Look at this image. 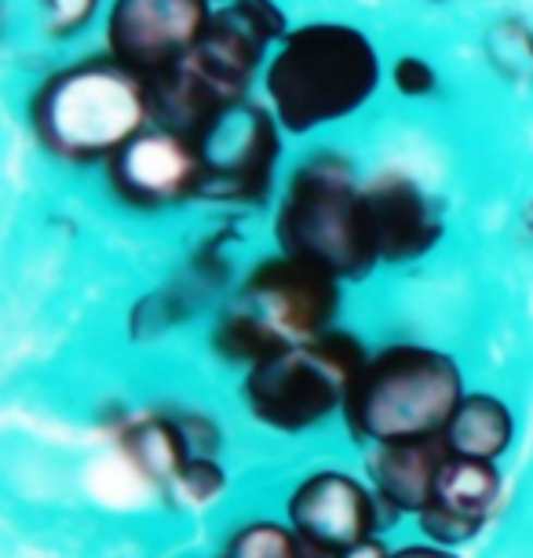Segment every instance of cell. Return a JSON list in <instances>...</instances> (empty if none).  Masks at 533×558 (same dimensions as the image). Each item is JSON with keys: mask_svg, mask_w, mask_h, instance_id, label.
<instances>
[{"mask_svg": "<svg viewBox=\"0 0 533 558\" xmlns=\"http://www.w3.org/2000/svg\"><path fill=\"white\" fill-rule=\"evenodd\" d=\"M289 34L278 0H223L205 37L172 73L150 84L154 124L197 140L219 113L253 99V84Z\"/></svg>", "mask_w": 533, "mask_h": 558, "instance_id": "cell-1", "label": "cell"}, {"mask_svg": "<svg viewBox=\"0 0 533 558\" xmlns=\"http://www.w3.org/2000/svg\"><path fill=\"white\" fill-rule=\"evenodd\" d=\"M380 51L362 26L315 19L292 26L264 66V102L286 135H311L354 118L376 92Z\"/></svg>", "mask_w": 533, "mask_h": 558, "instance_id": "cell-2", "label": "cell"}, {"mask_svg": "<svg viewBox=\"0 0 533 558\" xmlns=\"http://www.w3.org/2000/svg\"><path fill=\"white\" fill-rule=\"evenodd\" d=\"M37 146L66 165H107L154 124L150 88L107 51L77 56L45 73L26 99Z\"/></svg>", "mask_w": 533, "mask_h": 558, "instance_id": "cell-3", "label": "cell"}, {"mask_svg": "<svg viewBox=\"0 0 533 558\" xmlns=\"http://www.w3.org/2000/svg\"><path fill=\"white\" fill-rule=\"evenodd\" d=\"M278 252L326 270L337 281H362L380 267L365 213V183L337 146H318L289 172L275 213Z\"/></svg>", "mask_w": 533, "mask_h": 558, "instance_id": "cell-4", "label": "cell"}, {"mask_svg": "<svg viewBox=\"0 0 533 558\" xmlns=\"http://www.w3.org/2000/svg\"><path fill=\"white\" fill-rule=\"evenodd\" d=\"M340 281L286 252L259 259L219 314L213 347L249 368L292 347L315 343L337 329Z\"/></svg>", "mask_w": 533, "mask_h": 558, "instance_id": "cell-5", "label": "cell"}, {"mask_svg": "<svg viewBox=\"0 0 533 558\" xmlns=\"http://www.w3.org/2000/svg\"><path fill=\"white\" fill-rule=\"evenodd\" d=\"M464 402L461 365L424 343H391L365 357L343 402V424L362 446L443 438Z\"/></svg>", "mask_w": 533, "mask_h": 558, "instance_id": "cell-6", "label": "cell"}, {"mask_svg": "<svg viewBox=\"0 0 533 558\" xmlns=\"http://www.w3.org/2000/svg\"><path fill=\"white\" fill-rule=\"evenodd\" d=\"M370 351L354 336L332 329L315 343L292 347L249 368L245 402L259 424L275 430H307L343 413L354 376Z\"/></svg>", "mask_w": 533, "mask_h": 558, "instance_id": "cell-7", "label": "cell"}, {"mask_svg": "<svg viewBox=\"0 0 533 558\" xmlns=\"http://www.w3.org/2000/svg\"><path fill=\"white\" fill-rule=\"evenodd\" d=\"M281 124L264 99L223 110L194 140L202 161V202L256 208L275 194L281 161Z\"/></svg>", "mask_w": 533, "mask_h": 558, "instance_id": "cell-8", "label": "cell"}, {"mask_svg": "<svg viewBox=\"0 0 533 558\" xmlns=\"http://www.w3.org/2000/svg\"><path fill=\"white\" fill-rule=\"evenodd\" d=\"M213 8V0H110L102 51L150 88L197 48Z\"/></svg>", "mask_w": 533, "mask_h": 558, "instance_id": "cell-9", "label": "cell"}, {"mask_svg": "<svg viewBox=\"0 0 533 558\" xmlns=\"http://www.w3.org/2000/svg\"><path fill=\"white\" fill-rule=\"evenodd\" d=\"M107 186L132 213H169L202 197V161L186 135L150 124L107 161Z\"/></svg>", "mask_w": 533, "mask_h": 558, "instance_id": "cell-10", "label": "cell"}, {"mask_svg": "<svg viewBox=\"0 0 533 558\" xmlns=\"http://www.w3.org/2000/svg\"><path fill=\"white\" fill-rule=\"evenodd\" d=\"M289 525L311 558H337L376 536L380 500L343 471H315L289 497Z\"/></svg>", "mask_w": 533, "mask_h": 558, "instance_id": "cell-11", "label": "cell"}, {"mask_svg": "<svg viewBox=\"0 0 533 558\" xmlns=\"http://www.w3.org/2000/svg\"><path fill=\"white\" fill-rule=\"evenodd\" d=\"M365 213H370L376 259L388 267L421 259L443 241V216L435 202L405 172H380L365 179Z\"/></svg>", "mask_w": 533, "mask_h": 558, "instance_id": "cell-12", "label": "cell"}, {"mask_svg": "<svg viewBox=\"0 0 533 558\" xmlns=\"http://www.w3.org/2000/svg\"><path fill=\"white\" fill-rule=\"evenodd\" d=\"M500 489H505V482H500L497 463L468 460L449 452L432 504L416 514L421 530L427 533V541L443 547H461L475 541L479 530L489 522V514L497 511Z\"/></svg>", "mask_w": 533, "mask_h": 558, "instance_id": "cell-13", "label": "cell"}, {"mask_svg": "<svg viewBox=\"0 0 533 558\" xmlns=\"http://www.w3.org/2000/svg\"><path fill=\"white\" fill-rule=\"evenodd\" d=\"M449 460L443 438L424 441H391L373 446L370 452V478L380 508L395 514H421L435 497L438 475Z\"/></svg>", "mask_w": 533, "mask_h": 558, "instance_id": "cell-14", "label": "cell"}, {"mask_svg": "<svg viewBox=\"0 0 533 558\" xmlns=\"http://www.w3.org/2000/svg\"><path fill=\"white\" fill-rule=\"evenodd\" d=\"M191 441L194 438L186 420L143 416L121 430V446L132 457V463L165 489H180V478L186 475L191 460H197L191 452Z\"/></svg>", "mask_w": 533, "mask_h": 558, "instance_id": "cell-15", "label": "cell"}, {"mask_svg": "<svg viewBox=\"0 0 533 558\" xmlns=\"http://www.w3.org/2000/svg\"><path fill=\"white\" fill-rule=\"evenodd\" d=\"M511 438H516V420L497 395H464V402L457 405L453 420L443 430V441L453 457L486 463H497V457H505Z\"/></svg>", "mask_w": 533, "mask_h": 558, "instance_id": "cell-16", "label": "cell"}, {"mask_svg": "<svg viewBox=\"0 0 533 558\" xmlns=\"http://www.w3.org/2000/svg\"><path fill=\"white\" fill-rule=\"evenodd\" d=\"M223 558H311L303 541L292 533V525L278 522H253L242 525L231 544H227Z\"/></svg>", "mask_w": 533, "mask_h": 558, "instance_id": "cell-17", "label": "cell"}, {"mask_svg": "<svg viewBox=\"0 0 533 558\" xmlns=\"http://www.w3.org/2000/svg\"><path fill=\"white\" fill-rule=\"evenodd\" d=\"M40 34L48 40H73L96 23L102 0H34Z\"/></svg>", "mask_w": 533, "mask_h": 558, "instance_id": "cell-18", "label": "cell"}, {"mask_svg": "<svg viewBox=\"0 0 533 558\" xmlns=\"http://www.w3.org/2000/svg\"><path fill=\"white\" fill-rule=\"evenodd\" d=\"M388 81L402 99H427L438 92V70L424 56H399L391 62Z\"/></svg>", "mask_w": 533, "mask_h": 558, "instance_id": "cell-19", "label": "cell"}, {"mask_svg": "<svg viewBox=\"0 0 533 558\" xmlns=\"http://www.w3.org/2000/svg\"><path fill=\"white\" fill-rule=\"evenodd\" d=\"M391 558H457L453 547L443 544H405L399 551H391Z\"/></svg>", "mask_w": 533, "mask_h": 558, "instance_id": "cell-20", "label": "cell"}, {"mask_svg": "<svg viewBox=\"0 0 533 558\" xmlns=\"http://www.w3.org/2000/svg\"><path fill=\"white\" fill-rule=\"evenodd\" d=\"M337 558H391V551L384 547V541H376V536H370V541H362V544L348 547V551H340Z\"/></svg>", "mask_w": 533, "mask_h": 558, "instance_id": "cell-21", "label": "cell"}, {"mask_svg": "<svg viewBox=\"0 0 533 558\" xmlns=\"http://www.w3.org/2000/svg\"><path fill=\"white\" fill-rule=\"evenodd\" d=\"M213 4H223V0H213Z\"/></svg>", "mask_w": 533, "mask_h": 558, "instance_id": "cell-22", "label": "cell"}, {"mask_svg": "<svg viewBox=\"0 0 533 558\" xmlns=\"http://www.w3.org/2000/svg\"><path fill=\"white\" fill-rule=\"evenodd\" d=\"M432 4H443V0H432Z\"/></svg>", "mask_w": 533, "mask_h": 558, "instance_id": "cell-23", "label": "cell"}]
</instances>
